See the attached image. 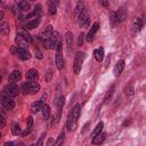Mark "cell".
I'll return each instance as SVG.
<instances>
[{"instance_id":"cell-1","label":"cell","mask_w":146,"mask_h":146,"mask_svg":"<svg viewBox=\"0 0 146 146\" xmlns=\"http://www.w3.org/2000/svg\"><path fill=\"white\" fill-rule=\"evenodd\" d=\"M55 63L58 70H63L64 67V58H63V47L62 42H59L56 47V55H55Z\"/></svg>"},{"instance_id":"cell-2","label":"cell","mask_w":146,"mask_h":146,"mask_svg":"<svg viewBox=\"0 0 146 146\" xmlns=\"http://www.w3.org/2000/svg\"><path fill=\"white\" fill-rule=\"evenodd\" d=\"M22 89H23L24 94L34 95L40 90V84L38 82H25V83H23Z\"/></svg>"},{"instance_id":"cell-3","label":"cell","mask_w":146,"mask_h":146,"mask_svg":"<svg viewBox=\"0 0 146 146\" xmlns=\"http://www.w3.org/2000/svg\"><path fill=\"white\" fill-rule=\"evenodd\" d=\"M84 59V54L81 51H78L74 56V62H73V71L75 74L80 73V70L82 67V63Z\"/></svg>"},{"instance_id":"cell-4","label":"cell","mask_w":146,"mask_h":146,"mask_svg":"<svg viewBox=\"0 0 146 146\" xmlns=\"http://www.w3.org/2000/svg\"><path fill=\"white\" fill-rule=\"evenodd\" d=\"M52 33H54V30H52V26H51V25H48V26L40 33V40L42 41V43H43L44 47H47V48H48V42H49V40H50Z\"/></svg>"},{"instance_id":"cell-5","label":"cell","mask_w":146,"mask_h":146,"mask_svg":"<svg viewBox=\"0 0 146 146\" xmlns=\"http://www.w3.org/2000/svg\"><path fill=\"white\" fill-rule=\"evenodd\" d=\"M78 22H79V25L82 27V29H87L90 24V18H89V14L87 11V8H84L82 10V13L80 14L79 18H78Z\"/></svg>"},{"instance_id":"cell-6","label":"cell","mask_w":146,"mask_h":146,"mask_svg":"<svg viewBox=\"0 0 146 146\" xmlns=\"http://www.w3.org/2000/svg\"><path fill=\"white\" fill-rule=\"evenodd\" d=\"M11 51L18 56V58H21L22 60H26L30 58V52L25 49V48H19V47H16V48H13Z\"/></svg>"},{"instance_id":"cell-7","label":"cell","mask_w":146,"mask_h":146,"mask_svg":"<svg viewBox=\"0 0 146 146\" xmlns=\"http://www.w3.org/2000/svg\"><path fill=\"white\" fill-rule=\"evenodd\" d=\"M5 94L9 97H16L19 94V88L15 83H9L5 89Z\"/></svg>"},{"instance_id":"cell-8","label":"cell","mask_w":146,"mask_h":146,"mask_svg":"<svg viewBox=\"0 0 146 146\" xmlns=\"http://www.w3.org/2000/svg\"><path fill=\"white\" fill-rule=\"evenodd\" d=\"M1 105H2V107H3L5 110H7V111H10V110H13V108L15 107V103H14L13 98L9 97V96H7V95H2Z\"/></svg>"},{"instance_id":"cell-9","label":"cell","mask_w":146,"mask_h":146,"mask_svg":"<svg viewBox=\"0 0 146 146\" xmlns=\"http://www.w3.org/2000/svg\"><path fill=\"white\" fill-rule=\"evenodd\" d=\"M141 29H143V21H141V18H139V17L133 18V21L131 23V34L136 35L138 32H140Z\"/></svg>"},{"instance_id":"cell-10","label":"cell","mask_w":146,"mask_h":146,"mask_svg":"<svg viewBox=\"0 0 146 146\" xmlns=\"http://www.w3.org/2000/svg\"><path fill=\"white\" fill-rule=\"evenodd\" d=\"M125 17H127V15H125V9H124V8H120L119 11L112 14V19L115 21L116 23L123 22V21L125 19Z\"/></svg>"},{"instance_id":"cell-11","label":"cell","mask_w":146,"mask_h":146,"mask_svg":"<svg viewBox=\"0 0 146 146\" xmlns=\"http://www.w3.org/2000/svg\"><path fill=\"white\" fill-rule=\"evenodd\" d=\"M98 29H99V23H98V22H95V23L91 25V29L89 30V32H88V34H87V36H86V39H87L88 42H92L94 36H95V33L98 31Z\"/></svg>"},{"instance_id":"cell-12","label":"cell","mask_w":146,"mask_h":146,"mask_svg":"<svg viewBox=\"0 0 146 146\" xmlns=\"http://www.w3.org/2000/svg\"><path fill=\"white\" fill-rule=\"evenodd\" d=\"M59 42H60V41H59V33L56 32V31H54V33H52V35H51L49 42H48V48L55 49Z\"/></svg>"},{"instance_id":"cell-13","label":"cell","mask_w":146,"mask_h":146,"mask_svg":"<svg viewBox=\"0 0 146 146\" xmlns=\"http://www.w3.org/2000/svg\"><path fill=\"white\" fill-rule=\"evenodd\" d=\"M25 76H26V81H29V82H35L38 80V78H39V73H38V71L35 68H31V70H29L26 72Z\"/></svg>"},{"instance_id":"cell-14","label":"cell","mask_w":146,"mask_h":146,"mask_svg":"<svg viewBox=\"0 0 146 146\" xmlns=\"http://www.w3.org/2000/svg\"><path fill=\"white\" fill-rule=\"evenodd\" d=\"M44 98H46V96H43L40 100H36L35 103H33V104H32V106H31L32 113H38L39 111H41V110H42V107L44 106V103H43Z\"/></svg>"},{"instance_id":"cell-15","label":"cell","mask_w":146,"mask_h":146,"mask_svg":"<svg viewBox=\"0 0 146 146\" xmlns=\"http://www.w3.org/2000/svg\"><path fill=\"white\" fill-rule=\"evenodd\" d=\"M21 78H22V73H21L18 70H15V71H13V72L9 74V76H8V81H9L10 83H15V82L19 81Z\"/></svg>"},{"instance_id":"cell-16","label":"cell","mask_w":146,"mask_h":146,"mask_svg":"<svg viewBox=\"0 0 146 146\" xmlns=\"http://www.w3.org/2000/svg\"><path fill=\"white\" fill-rule=\"evenodd\" d=\"M40 14H41V5H36L35 8L33 9V11H31L30 14H27L25 16V18H40Z\"/></svg>"},{"instance_id":"cell-17","label":"cell","mask_w":146,"mask_h":146,"mask_svg":"<svg viewBox=\"0 0 146 146\" xmlns=\"http://www.w3.org/2000/svg\"><path fill=\"white\" fill-rule=\"evenodd\" d=\"M17 33L21 34V35L26 40L27 43H31V42L33 41V38H32V35L27 32V30H25V29H17Z\"/></svg>"},{"instance_id":"cell-18","label":"cell","mask_w":146,"mask_h":146,"mask_svg":"<svg viewBox=\"0 0 146 146\" xmlns=\"http://www.w3.org/2000/svg\"><path fill=\"white\" fill-rule=\"evenodd\" d=\"M65 41H66V47H67V51L71 52V49H72V46H73V34L72 32H66L65 34Z\"/></svg>"},{"instance_id":"cell-19","label":"cell","mask_w":146,"mask_h":146,"mask_svg":"<svg viewBox=\"0 0 146 146\" xmlns=\"http://www.w3.org/2000/svg\"><path fill=\"white\" fill-rule=\"evenodd\" d=\"M94 57L97 62H102L104 59V48L103 47H99L97 49H95L94 51Z\"/></svg>"},{"instance_id":"cell-20","label":"cell","mask_w":146,"mask_h":146,"mask_svg":"<svg viewBox=\"0 0 146 146\" xmlns=\"http://www.w3.org/2000/svg\"><path fill=\"white\" fill-rule=\"evenodd\" d=\"M15 41H16V44H17V47H19V48H26V46H27V42H26V40L21 35V34H16V38H15Z\"/></svg>"},{"instance_id":"cell-21","label":"cell","mask_w":146,"mask_h":146,"mask_svg":"<svg viewBox=\"0 0 146 146\" xmlns=\"http://www.w3.org/2000/svg\"><path fill=\"white\" fill-rule=\"evenodd\" d=\"M39 24H40V18L32 19V21H29V22L24 25V29H25V30H32V29L36 27Z\"/></svg>"},{"instance_id":"cell-22","label":"cell","mask_w":146,"mask_h":146,"mask_svg":"<svg viewBox=\"0 0 146 146\" xmlns=\"http://www.w3.org/2000/svg\"><path fill=\"white\" fill-rule=\"evenodd\" d=\"M123 68H124V60H119V62L115 64V66H114V74H115L116 76L120 75V74L122 73Z\"/></svg>"},{"instance_id":"cell-23","label":"cell","mask_w":146,"mask_h":146,"mask_svg":"<svg viewBox=\"0 0 146 146\" xmlns=\"http://www.w3.org/2000/svg\"><path fill=\"white\" fill-rule=\"evenodd\" d=\"M83 9H84V3L82 1H79L76 3V6H75V9H74V16H75L76 19L79 18V16H80V14L82 13Z\"/></svg>"},{"instance_id":"cell-24","label":"cell","mask_w":146,"mask_h":146,"mask_svg":"<svg viewBox=\"0 0 146 146\" xmlns=\"http://www.w3.org/2000/svg\"><path fill=\"white\" fill-rule=\"evenodd\" d=\"M0 32L2 35H8L9 32H10V29H9V24L7 22H1L0 24Z\"/></svg>"},{"instance_id":"cell-25","label":"cell","mask_w":146,"mask_h":146,"mask_svg":"<svg viewBox=\"0 0 146 146\" xmlns=\"http://www.w3.org/2000/svg\"><path fill=\"white\" fill-rule=\"evenodd\" d=\"M71 112H72V115H73V120H74V122H76V121H78V119H79L80 112H81V106H80V104H76V105L73 107V110H72Z\"/></svg>"},{"instance_id":"cell-26","label":"cell","mask_w":146,"mask_h":146,"mask_svg":"<svg viewBox=\"0 0 146 146\" xmlns=\"http://www.w3.org/2000/svg\"><path fill=\"white\" fill-rule=\"evenodd\" d=\"M105 137H106V133L100 132L99 135H97L96 137L92 138V144H94V145H99L100 143H103V141L105 140Z\"/></svg>"},{"instance_id":"cell-27","label":"cell","mask_w":146,"mask_h":146,"mask_svg":"<svg viewBox=\"0 0 146 146\" xmlns=\"http://www.w3.org/2000/svg\"><path fill=\"white\" fill-rule=\"evenodd\" d=\"M103 127H104V123H103V122H99V123L96 125V128L94 129V131L91 132V137L94 138V137H96L97 135H99V133L103 131Z\"/></svg>"},{"instance_id":"cell-28","label":"cell","mask_w":146,"mask_h":146,"mask_svg":"<svg viewBox=\"0 0 146 146\" xmlns=\"http://www.w3.org/2000/svg\"><path fill=\"white\" fill-rule=\"evenodd\" d=\"M74 120H73V115H72V112L68 114V117H67V121H66V127H67V130H72L73 129V125H74Z\"/></svg>"},{"instance_id":"cell-29","label":"cell","mask_w":146,"mask_h":146,"mask_svg":"<svg viewBox=\"0 0 146 146\" xmlns=\"http://www.w3.org/2000/svg\"><path fill=\"white\" fill-rule=\"evenodd\" d=\"M17 7L21 10H29L30 9V2H27V1H18L17 2Z\"/></svg>"},{"instance_id":"cell-30","label":"cell","mask_w":146,"mask_h":146,"mask_svg":"<svg viewBox=\"0 0 146 146\" xmlns=\"http://www.w3.org/2000/svg\"><path fill=\"white\" fill-rule=\"evenodd\" d=\"M41 111H42V115H43L44 119H49V117H50V107H49L48 105L44 104V106L42 107Z\"/></svg>"},{"instance_id":"cell-31","label":"cell","mask_w":146,"mask_h":146,"mask_svg":"<svg viewBox=\"0 0 146 146\" xmlns=\"http://www.w3.org/2000/svg\"><path fill=\"white\" fill-rule=\"evenodd\" d=\"M11 132H13V135H15V136H17V135L21 133V125H19L17 122H15V123L11 125Z\"/></svg>"},{"instance_id":"cell-32","label":"cell","mask_w":146,"mask_h":146,"mask_svg":"<svg viewBox=\"0 0 146 146\" xmlns=\"http://www.w3.org/2000/svg\"><path fill=\"white\" fill-rule=\"evenodd\" d=\"M64 137H65V133H64V131H62V132L58 135V137H57V139H56V141H55V146H60V145L64 143Z\"/></svg>"},{"instance_id":"cell-33","label":"cell","mask_w":146,"mask_h":146,"mask_svg":"<svg viewBox=\"0 0 146 146\" xmlns=\"http://www.w3.org/2000/svg\"><path fill=\"white\" fill-rule=\"evenodd\" d=\"M5 124H6V110L2 107L1 108V124H0V127L3 128Z\"/></svg>"},{"instance_id":"cell-34","label":"cell","mask_w":146,"mask_h":146,"mask_svg":"<svg viewBox=\"0 0 146 146\" xmlns=\"http://www.w3.org/2000/svg\"><path fill=\"white\" fill-rule=\"evenodd\" d=\"M113 90H114V86H111V88L108 89V91H107V94H106V96H105V103H107L108 99L111 98V96H112V94H113Z\"/></svg>"},{"instance_id":"cell-35","label":"cell","mask_w":146,"mask_h":146,"mask_svg":"<svg viewBox=\"0 0 146 146\" xmlns=\"http://www.w3.org/2000/svg\"><path fill=\"white\" fill-rule=\"evenodd\" d=\"M56 11H57V7H56L55 2H51V3H50V7H49V13H50L51 15H55Z\"/></svg>"},{"instance_id":"cell-36","label":"cell","mask_w":146,"mask_h":146,"mask_svg":"<svg viewBox=\"0 0 146 146\" xmlns=\"http://www.w3.org/2000/svg\"><path fill=\"white\" fill-rule=\"evenodd\" d=\"M32 124H33V119H32V116H29L27 117V122H26V130H31V128H32Z\"/></svg>"},{"instance_id":"cell-37","label":"cell","mask_w":146,"mask_h":146,"mask_svg":"<svg viewBox=\"0 0 146 146\" xmlns=\"http://www.w3.org/2000/svg\"><path fill=\"white\" fill-rule=\"evenodd\" d=\"M84 34L83 33H80L79 34V38H78V46H82L83 44V41H84Z\"/></svg>"},{"instance_id":"cell-38","label":"cell","mask_w":146,"mask_h":146,"mask_svg":"<svg viewBox=\"0 0 146 146\" xmlns=\"http://www.w3.org/2000/svg\"><path fill=\"white\" fill-rule=\"evenodd\" d=\"M44 137H46V133L43 132V133L41 135V137L39 138V140H38V143H36V146H43V140H44Z\"/></svg>"},{"instance_id":"cell-39","label":"cell","mask_w":146,"mask_h":146,"mask_svg":"<svg viewBox=\"0 0 146 146\" xmlns=\"http://www.w3.org/2000/svg\"><path fill=\"white\" fill-rule=\"evenodd\" d=\"M51 76H52V71H51V68H49V70L47 71V73H46V81L49 82L50 79H51Z\"/></svg>"},{"instance_id":"cell-40","label":"cell","mask_w":146,"mask_h":146,"mask_svg":"<svg viewBox=\"0 0 146 146\" xmlns=\"http://www.w3.org/2000/svg\"><path fill=\"white\" fill-rule=\"evenodd\" d=\"M34 55H35V57H36V58H39V59H41V58H42V54L40 52V50H39V49H34Z\"/></svg>"},{"instance_id":"cell-41","label":"cell","mask_w":146,"mask_h":146,"mask_svg":"<svg viewBox=\"0 0 146 146\" xmlns=\"http://www.w3.org/2000/svg\"><path fill=\"white\" fill-rule=\"evenodd\" d=\"M132 94H133V89H132V87L130 86L129 88H127V95H129V96H132Z\"/></svg>"},{"instance_id":"cell-42","label":"cell","mask_w":146,"mask_h":146,"mask_svg":"<svg viewBox=\"0 0 146 146\" xmlns=\"http://www.w3.org/2000/svg\"><path fill=\"white\" fill-rule=\"evenodd\" d=\"M3 146H15V145H14V143H11V141H7Z\"/></svg>"},{"instance_id":"cell-43","label":"cell","mask_w":146,"mask_h":146,"mask_svg":"<svg viewBox=\"0 0 146 146\" xmlns=\"http://www.w3.org/2000/svg\"><path fill=\"white\" fill-rule=\"evenodd\" d=\"M99 3H100L102 6H105V7L108 6V2H105V1H99Z\"/></svg>"},{"instance_id":"cell-44","label":"cell","mask_w":146,"mask_h":146,"mask_svg":"<svg viewBox=\"0 0 146 146\" xmlns=\"http://www.w3.org/2000/svg\"><path fill=\"white\" fill-rule=\"evenodd\" d=\"M2 17H3V11L1 10V11H0V18H2Z\"/></svg>"},{"instance_id":"cell-45","label":"cell","mask_w":146,"mask_h":146,"mask_svg":"<svg viewBox=\"0 0 146 146\" xmlns=\"http://www.w3.org/2000/svg\"><path fill=\"white\" fill-rule=\"evenodd\" d=\"M31 146H36V145H34V144H32V145H31Z\"/></svg>"}]
</instances>
